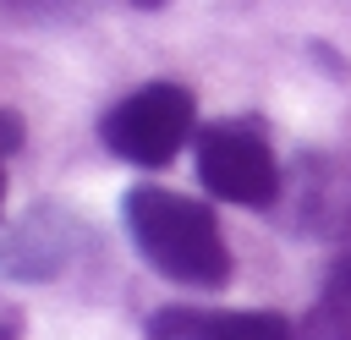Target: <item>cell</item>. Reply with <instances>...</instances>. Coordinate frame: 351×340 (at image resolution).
I'll return each instance as SVG.
<instances>
[{
  "label": "cell",
  "mask_w": 351,
  "mask_h": 340,
  "mask_svg": "<svg viewBox=\"0 0 351 340\" xmlns=\"http://www.w3.org/2000/svg\"><path fill=\"white\" fill-rule=\"evenodd\" d=\"M121 225L165 280L192 291H214L230 280V247L219 236L214 208L197 197H181L170 186H132L121 197Z\"/></svg>",
  "instance_id": "1"
},
{
  "label": "cell",
  "mask_w": 351,
  "mask_h": 340,
  "mask_svg": "<svg viewBox=\"0 0 351 340\" xmlns=\"http://www.w3.org/2000/svg\"><path fill=\"white\" fill-rule=\"evenodd\" d=\"M132 5H143V11H154V5H165V0H132Z\"/></svg>",
  "instance_id": "6"
},
{
  "label": "cell",
  "mask_w": 351,
  "mask_h": 340,
  "mask_svg": "<svg viewBox=\"0 0 351 340\" xmlns=\"http://www.w3.org/2000/svg\"><path fill=\"white\" fill-rule=\"evenodd\" d=\"M197 181L208 197L236 203V208H269L280 192V165L258 121H214L197 132Z\"/></svg>",
  "instance_id": "3"
},
{
  "label": "cell",
  "mask_w": 351,
  "mask_h": 340,
  "mask_svg": "<svg viewBox=\"0 0 351 340\" xmlns=\"http://www.w3.org/2000/svg\"><path fill=\"white\" fill-rule=\"evenodd\" d=\"M197 132V99L192 88L181 82H148L137 93H126L104 121H99V137L115 159L126 165H143V170H159L170 165L186 137Z\"/></svg>",
  "instance_id": "2"
},
{
  "label": "cell",
  "mask_w": 351,
  "mask_h": 340,
  "mask_svg": "<svg viewBox=\"0 0 351 340\" xmlns=\"http://www.w3.org/2000/svg\"><path fill=\"white\" fill-rule=\"evenodd\" d=\"M148 340H296L291 318L258 307H159Z\"/></svg>",
  "instance_id": "4"
},
{
  "label": "cell",
  "mask_w": 351,
  "mask_h": 340,
  "mask_svg": "<svg viewBox=\"0 0 351 340\" xmlns=\"http://www.w3.org/2000/svg\"><path fill=\"white\" fill-rule=\"evenodd\" d=\"M296 340H351V252L329 263L313 307L296 324Z\"/></svg>",
  "instance_id": "5"
}]
</instances>
